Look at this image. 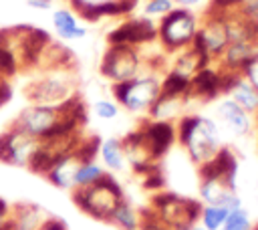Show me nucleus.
Instances as JSON below:
<instances>
[{
    "instance_id": "nucleus-20",
    "label": "nucleus",
    "mask_w": 258,
    "mask_h": 230,
    "mask_svg": "<svg viewBox=\"0 0 258 230\" xmlns=\"http://www.w3.org/2000/svg\"><path fill=\"white\" fill-rule=\"evenodd\" d=\"M258 52V42L256 40H236V42H228L226 50L222 52V56L214 63L218 69H222L224 73H242V69L246 67V63Z\"/></svg>"
},
{
    "instance_id": "nucleus-6",
    "label": "nucleus",
    "mask_w": 258,
    "mask_h": 230,
    "mask_svg": "<svg viewBox=\"0 0 258 230\" xmlns=\"http://www.w3.org/2000/svg\"><path fill=\"white\" fill-rule=\"evenodd\" d=\"M200 30V14L185 8H173L157 22V44L163 54H175L194 44Z\"/></svg>"
},
{
    "instance_id": "nucleus-40",
    "label": "nucleus",
    "mask_w": 258,
    "mask_h": 230,
    "mask_svg": "<svg viewBox=\"0 0 258 230\" xmlns=\"http://www.w3.org/2000/svg\"><path fill=\"white\" fill-rule=\"evenodd\" d=\"M252 230H258V222H254V226H252Z\"/></svg>"
},
{
    "instance_id": "nucleus-31",
    "label": "nucleus",
    "mask_w": 258,
    "mask_h": 230,
    "mask_svg": "<svg viewBox=\"0 0 258 230\" xmlns=\"http://www.w3.org/2000/svg\"><path fill=\"white\" fill-rule=\"evenodd\" d=\"M242 75H244V79L258 91V52L246 63V67L242 69Z\"/></svg>"
},
{
    "instance_id": "nucleus-8",
    "label": "nucleus",
    "mask_w": 258,
    "mask_h": 230,
    "mask_svg": "<svg viewBox=\"0 0 258 230\" xmlns=\"http://www.w3.org/2000/svg\"><path fill=\"white\" fill-rule=\"evenodd\" d=\"M147 67H151V65H149V59L145 56L143 48L107 42V48L99 63V73L111 85H117V83H125L129 79L137 77Z\"/></svg>"
},
{
    "instance_id": "nucleus-32",
    "label": "nucleus",
    "mask_w": 258,
    "mask_h": 230,
    "mask_svg": "<svg viewBox=\"0 0 258 230\" xmlns=\"http://www.w3.org/2000/svg\"><path fill=\"white\" fill-rule=\"evenodd\" d=\"M236 10L250 22H258V0H240Z\"/></svg>"
},
{
    "instance_id": "nucleus-21",
    "label": "nucleus",
    "mask_w": 258,
    "mask_h": 230,
    "mask_svg": "<svg viewBox=\"0 0 258 230\" xmlns=\"http://www.w3.org/2000/svg\"><path fill=\"white\" fill-rule=\"evenodd\" d=\"M48 218L44 208L30 202H20L10 208V216L4 230H38Z\"/></svg>"
},
{
    "instance_id": "nucleus-34",
    "label": "nucleus",
    "mask_w": 258,
    "mask_h": 230,
    "mask_svg": "<svg viewBox=\"0 0 258 230\" xmlns=\"http://www.w3.org/2000/svg\"><path fill=\"white\" fill-rule=\"evenodd\" d=\"M175 8H185V10H194L198 12V8L210 4V0H173Z\"/></svg>"
},
{
    "instance_id": "nucleus-2",
    "label": "nucleus",
    "mask_w": 258,
    "mask_h": 230,
    "mask_svg": "<svg viewBox=\"0 0 258 230\" xmlns=\"http://www.w3.org/2000/svg\"><path fill=\"white\" fill-rule=\"evenodd\" d=\"M175 137L196 167L206 165L226 145L224 131L218 121L204 113H185L179 117L175 121Z\"/></svg>"
},
{
    "instance_id": "nucleus-1",
    "label": "nucleus",
    "mask_w": 258,
    "mask_h": 230,
    "mask_svg": "<svg viewBox=\"0 0 258 230\" xmlns=\"http://www.w3.org/2000/svg\"><path fill=\"white\" fill-rule=\"evenodd\" d=\"M85 123H87V107L81 97L60 107L28 103L12 119V125H16L18 129L30 133L40 141L83 133Z\"/></svg>"
},
{
    "instance_id": "nucleus-35",
    "label": "nucleus",
    "mask_w": 258,
    "mask_h": 230,
    "mask_svg": "<svg viewBox=\"0 0 258 230\" xmlns=\"http://www.w3.org/2000/svg\"><path fill=\"white\" fill-rule=\"evenodd\" d=\"M10 97H12V87H10V83H8V79L0 77V109L10 101Z\"/></svg>"
},
{
    "instance_id": "nucleus-19",
    "label": "nucleus",
    "mask_w": 258,
    "mask_h": 230,
    "mask_svg": "<svg viewBox=\"0 0 258 230\" xmlns=\"http://www.w3.org/2000/svg\"><path fill=\"white\" fill-rule=\"evenodd\" d=\"M50 22H52V30L54 34L64 40V42H75V40H83L89 32V28L81 22V18L69 8V6H60V8H52L50 10Z\"/></svg>"
},
{
    "instance_id": "nucleus-33",
    "label": "nucleus",
    "mask_w": 258,
    "mask_h": 230,
    "mask_svg": "<svg viewBox=\"0 0 258 230\" xmlns=\"http://www.w3.org/2000/svg\"><path fill=\"white\" fill-rule=\"evenodd\" d=\"M139 230H171V228H167L165 224H161L149 210H143V222H141V228Z\"/></svg>"
},
{
    "instance_id": "nucleus-11",
    "label": "nucleus",
    "mask_w": 258,
    "mask_h": 230,
    "mask_svg": "<svg viewBox=\"0 0 258 230\" xmlns=\"http://www.w3.org/2000/svg\"><path fill=\"white\" fill-rule=\"evenodd\" d=\"M228 26H226V14L206 8L204 14H200V30L194 40V46L210 61L216 63L222 52L228 46Z\"/></svg>"
},
{
    "instance_id": "nucleus-27",
    "label": "nucleus",
    "mask_w": 258,
    "mask_h": 230,
    "mask_svg": "<svg viewBox=\"0 0 258 230\" xmlns=\"http://www.w3.org/2000/svg\"><path fill=\"white\" fill-rule=\"evenodd\" d=\"M230 212L232 210L222 206V204H202L198 224L204 226L206 230H220Z\"/></svg>"
},
{
    "instance_id": "nucleus-22",
    "label": "nucleus",
    "mask_w": 258,
    "mask_h": 230,
    "mask_svg": "<svg viewBox=\"0 0 258 230\" xmlns=\"http://www.w3.org/2000/svg\"><path fill=\"white\" fill-rule=\"evenodd\" d=\"M191 99L181 97V95H171V93H159L155 103L151 105L149 113L145 119L151 121H165V123H175L179 117L185 115V107Z\"/></svg>"
},
{
    "instance_id": "nucleus-36",
    "label": "nucleus",
    "mask_w": 258,
    "mask_h": 230,
    "mask_svg": "<svg viewBox=\"0 0 258 230\" xmlns=\"http://www.w3.org/2000/svg\"><path fill=\"white\" fill-rule=\"evenodd\" d=\"M38 230H69V228H67V224H64L60 218L48 216V218L42 222V226H40Z\"/></svg>"
},
{
    "instance_id": "nucleus-37",
    "label": "nucleus",
    "mask_w": 258,
    "mask_h": 230,
    "mask_svg": "<svg viewBox=\"0 0 258 230\" xmlns=\"http://www.w3.org/2000/svg\"><path fill=\"white\" fill-rule=\"evenodd\" d=\"M24 4L34 10H52L54 8V0H24Z\"/></svg>"
},
{
    "instance_id": "nucleus-38",
    "label": "nucleus",
    "mask_w": 258,
    "mask_h": 230,
    "mask_svg": "<svg viewBox=\"0 0 258 230\" xmlns=\"http://www.w3.org/2000/svg\"><path fill=\"white\" fill-rule=\"evenodd\" d=\"M10 208H12V204H8L4 198H0V230L6 228L8 216H10Z\"/></svg>"
},
{
    "instance_id": "nucleus-17",
    "label": "nucleus",
    "mask_w": 258,
    "mask_h": 230,
    "mask_svg": "<svg viewBox=\"0 0 258 230\" xmlns=\"http://www.w3.org/2000/svg\"><path fill=\"white\" fill-rule=\"evenodd\" d=\"M153 157L159 161L175 143V123H165V121H151V119H143V123L139 125Z\"/></svg>"
},
{
    "instance_id": "nucleus-16",
    "label": "nucleus",
    "mask_w": 258,
    "mask_h": 230,
    "mask_svg": "<svg viewBox=\"0 0 258 230\" xmlns=\"http://www.w3.org/2000/svg\"><path fill=\"white\" fill-rule=\"evenodd\" d=\"M121 141H123V149H125V157H127V167H131L135 174L145 176L147 171L157 167V159L153 157L139 127L135 131H131L129 135L121 137Z\"/></svg>"
},
{
    "instance_id": "nucleus-23",
    "label": "nucleus",
    "mask_w": 258,
    "mask_h": 230,
    "mask_svg": "<svg viewBox=\"0 0 258 230\" xmlns=\"http://www.w3.org/2000/svg\"><path fill=\"white\" fill-rule=\"evenodd\" d=\"M169 56H173V61H171V65L165 67V71H169V73H173V75H179V77H183V79H187V81H191V77L198 75L204 67L212 65L194 44H191L189 48L179 50V52L169 54Z\"/></svg>"
},
{
    "instance_id": "nucleus-5",
    "label": "nucleus",
    "mask_w": 258,
    "mask_h": 230,
    "mask_svg": "<svg viewBox=\"0 0 258 230\" xmlns=\"http://www.w3.org/2000/svg\"><path fill=\"white\" fill-rule=\"evenodd\" d=\"M71 198L83 214L99 222H109L113 210L125 200V194L121 184L111 174H107L103 180H99L93 186L73 190Z\"/></svg>"
},
{
    "instance_id": "nucleus-18",
    "label": "nucleus",
    "mask_w": 258,
    "mask_h": 230,
    "mask_svg": "<svg viewBox=\"0 0 258 230\" xmlns=\"http://www.w3.org/2000/svg\"><path fill=\"white\" fill-rule=\"evenodd\" d=\"M222 95L230 97L236 105H240L258 123V91L244 79L242 73H226V83H224Z\"/></svg>"
},
{
    "instance_id": "nucleus-4",
    "label": "nucleus",
    "mask_w": 258,
    "mask_h": 230,
    "mask_svg": "<svg viewBox=\"0 0 258 230\" xmlns=\"http://www.w3.org/2000/svg\"><path fill=\"white\" fill-rule=\"evenodd\" d=\"M161 81H163V71L147 67L137 77L125 83L111 85V95L123 111L145 119L151 105L161 93Z\"/></svg>"
},
{
    "instance_id": "nucleus-3",
    "label": "nucleus",
    "mask_w": 258,
    "mask_h": 230,
    "mask_svg": "<svg viewBox=\"0 0 258 230\" xmlns=\"http://www.w3.org/2000/svg\"><path fill=\"white\" fill-rule=\"evenodd\" d=\"M24 97L34 105L60 107L79 97V81L73 65H52L36 69L24 87Z\"/></svg>"
},
{
    "instance_id": "nucleus-7",
    "label": "nucleus",
    "mask_w": 258,
    "mask_h": 230,
    "mask_svg": "<svg viewBox=\"0 0 258 230\" xmlns=\"http://www.w3.org/2000/svg\"><path fill=\"white\" fill-rule=\"evenodd\" d=\"M202 202L175 192H153L149 212L171 230H189L200 220Z\"/></svg>"
},
{
    "instance_id": "nucleus-39",
    "label": "nucleus",
    "mask_w": 258,
    "mask_h": 230,
    "mask_svg": "<svg viewBox=\"0 0 258 230\" xmlns=\"http://www.w3.org/2000/svg\"><path fill=\"white\" fill-rule=\"evenodd\" d=\"M189 230H206V228H204V226H200V224H196V226H191Z\"/></svg>"
},
{
    "instance_id": "nucleus-29",
    "label": "nucleus",
    "mask_w": 258,
    "mask_h": 230,
    "mask_svg": "<svg viewBox=\"0 0 258 230\" xmlns=\"http://www.w3.org/2000/svg\"><path fill=\"white\" fill-rule=\"evenodd\" d=\"M252 226H254V220H252L250 212L244 206H240L228 214V218L220 230H252Z\"/></svg>"
},
{
    "instance_id": "nucleus-24",
    "label": "nucleus",
    "mask_w": 258,
    "mask_h": 230,
    "mask_svg": "<svg viewBox=\"0 0 258 230\" xmlns=\"http://www.w3.org/2000/svg\"><path fill=\"white\" fill-rule=\"evenodd\" d=\"M97 159L107 171H123L127 167V157L121 137H105L99 141Z\"/></svg>"
},
{
    "instance_id": "nucleus-15",
    "label": "nucleus",
    "mask_w": 258,
    "mask_h": 230,
    "mask_svg": "<svg viewBox=\"0 0 258 230\" xmlns=\"http://www.w3.org/2000/svg\"><path fill=\"white\" fill-rule=\"evenodd\" d=\"M224 83H226V73L212 63V65L204 67L198 75L191 77L189 97L198 99V101H204V103H214L218 97H222Z\"/></svg>"
},
{
    "instance_id": "nucleus-25",
    "label": "nucleus",
    "mask_w": 258,
    "mask_h": 230,
    "mask_svg": "<svg viewBox=\"0 0 258 230\" xmlns=\"http://www.w3.org/2000/svg\"><path fill=\"white\" fill-rule=\"evenodd\" d=\"M141 222H143V210H137L127 200H123L109 218V224H113L117 230H139Z\"/></svg>"
},
{
    "instance_id": "nucleus-28",
    "label": "nucleus",
    "mask_w": 258,
    "mask_h": 230,
    "mask_svg": "<svg viewBox=\"0 0 258 230\" xmlns=\"http://www.w3.org/2000/svg\"><path fill=\"white\" fill-rule=\"evenodd\" d=\"M173 8H175L173 0H143L141 2V16H145V18H149L157 24Z\"/></svg>"
},
{
    "instance_id": "nucleus-14",
    "label": "nucleus",
    "mask_w": 258,
    "mask_h": 230,
    "mask_svg": "<svg viewBox=\"0 0 258 230\" xmlns=\"http://www.w3.org/2000/svg\"><path fill=\"white\" fill-rule=\"evenodd\" d=\"M107 42L143 48L145 44L157 42V24L145 16H127L109 32Z\"/></svg>"
},
{
    "instance_id": "nucleus-30",
    "label": "nucleus",
    "mask_w": 258,
    "mask_h": 230,
    "mask_svg": "<svg viewBox=\"0 0 258 230\" xmlns=\"http://www.w3.org/2000/svg\"><path fill=\"white\" fill-rule=\"evenodd\" d=\"M91 113H93L97 119H101V121H113V119L119 117L121 107L115 103V99H105V97H101V99H95V101L91 103Z\"/></svg>"
},
{
    "instance_id": "nucleus-13",
    "label": "nucleus",
    "mask_w": 258,
    "mask_h": 230,
    "mask_svg": "<svg viewBox=\"0 0 258 230\" xmlns=\"http://www.w3.org/2000/svg\"><path fill=\"white\" fill-rule=\"evenodd\" d=\"M83 20L97 22L103 18H127L141 0H64Z\"/></svg>"
},
{
    "instance_id": "nucleus-9",
    "label": "nucleus",
    "mask_w": 258,
    "mask_h": 230,
    "mask_svg": "<svg viewBox=\"0 0 258 230\" xmlns=\"http://www.w3.org/2000/svg\"><path fill=\"white\" fill-rule=\"evenodd\" d=\"M97 149H99V139L97 137H85L67 153H62L44 174V178L58 190H67L73 192L75 190V176L79 165L85 159L97 157Z\"/></svg>"
},
{
    "instance_id": "nucleus-12",
    "label": "nucleus",
    "mask_w": 258,
    "mask_h": 230,
    "mask_svg": "<svg viewBox=\"0 0 258 230\" xmlns=\"http://www.w3.org/2000/svg\"><path fill=\"white\" fill-rule=\"evenodd\" d=\"M212 117L218 121V125L222 127L224 133L234 135V137H248L258 127L256 119L250 117L240 105H236L226 95H222V97H218L214 101Z\"/></svg>"
},
{
    "instance_id": "nucleus-41",
    "label": "nucleus",
    "mask_w": 258,
    "mask_h": 230,
    "mask_svg": "<svg viewBox=\"0 0 258 230\" xmlns=\"http://www.w3.org/2000/svg\"><path fill=\"white\" fill-rule=\"evenodd\" d=\"M256 208H258V194H256Z\"/></svg>"
},
{
    "instance_id": "nucleus-26",
    "label": "nucleus",
    "mask_w": 258,
    "mask_h": 230,
    "mask_svg": "<svg viewBox=\"0 0 258 230\" xmlns=\"http://www.w3.org/2000/svg\"><path fill=\"white\" fill-rule=\"evenodd\" d=\"M109 171L101 165V161L97 157H91V159H85L79 169H77V176H75V190L79 188H87V186H93L97 184L99 180H103Z\"/></svg>"
},
{
    "instance_id": "nucleus-10",
    "label": "nucleus",
    "mask_w": 258,
    "mask_h": 230,
    "mask_svg": "<svg viewBox=\"0 0 258 230\" xmlns=\"http://www.w3.org/2000/svg\"><path fill=\"white\" fill-rule=\"evenodd\" d=\"M40 147H42L40 139L18 129L12 123L0 133V161L6 165L30 169Z\"/></svg>"
}]
</instances>
